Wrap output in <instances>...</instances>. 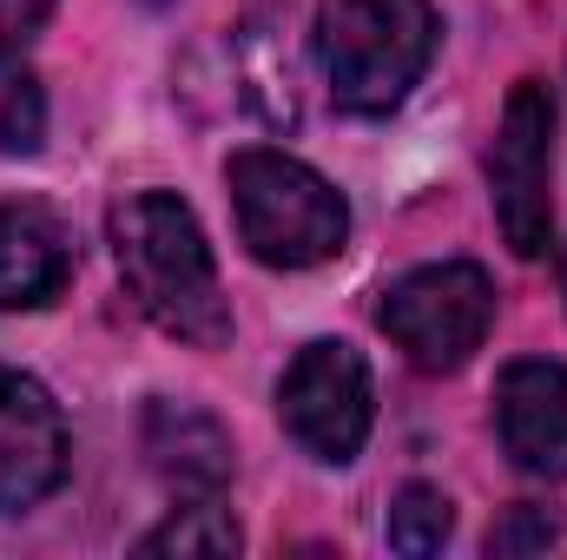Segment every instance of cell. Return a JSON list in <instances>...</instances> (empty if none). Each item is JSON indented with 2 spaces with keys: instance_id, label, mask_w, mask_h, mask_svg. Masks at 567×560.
<instances>
[{
  "instance_id": "6da1fadb",
  "label": "cell",
  "mask_w": 567,
  "mask_h": 560,
  "mask_svg": "<svg viewBox=\"0 0 567 560\" xmlns=\"http://www.w3.org/2000/svg\"><path fill=\"white\" fill-rule=\"evenodd\" d=\"M113 258H120L126 297L165 336L192 350L231 343V303L212 265V245L178 191H133L113 205Z\"/></svg>"
},
{
  "instance_id": "7a4b0ae2",
  "label": "cell",
  "mask_w": 567,
  "mask_h": 560,
  "mask_svg": "<svg viewBox=\"0 0 567 560\" xmlns=\"http://www.w3.org/2000/svg\"><path fill=\"white\" fill-rule=\"evenodd\" d=\"M435 60V7L429 0H323L317 13V66L343 113H396Z\"/></svg>"
},
{
  "instance_id": "3957f363",
  "label": "cell",
  "mask_w": 567,
  "mask_h": 560,
  "mask_svg": "<svg viewBox=\"0 0 567 560\" xmlns=\"http://www.w3.org/2000/svg\"><path fill=\"white\" fill-rule=\"evenodd\" d=\"M231 185V211H238V238L258 265L271 271H310L330 265L350 238V205L343 191L310 172L303 158H290L278 145H245L225 165Z\"/></svg>"
},
{
  "instance_id": "277c9868",
  "label": "cell",
  "mask_w": 567,
  "mask_h": 560,
  "mask_svg": "<svg viewBox=\"0 0 567 560\" xmlns=\"http://www.w3.org/2000/svg\"><path fill=\"white\" fill-rule=\"evenodd\" d=\"M377 323L383 336L429 376H449L462 370L482 343H488V323H495V283L482 265H423L410 278H396L377 303Z\"/></svg>"
},
{
  "instance_id": "5b68a950",
  "label": "cell",
  "mask_w": 567,
  "mask_h": 560,
  "mask_svg": "<svg viewBox=\"0 0 567 560\" xmlns=\"http://www.w3.org/2000/svg\"><path fill=\"white\" fill-rule=\"evenodd\" d=\"M555 126H561L555 93L542 80H515L488 145L495 225L515 258H548L555 245Z\"/></svg>"
},
{
  "instance_id": "8992f818",
  "label": "cell",
  "mask_w": 567,
  "mask_h": 560,
  "mask_svg": "<svg viewBox=\"0 0 567 560\" xmlns=\"http://www.w3.org/2000/svg\"><path fill=\"white\" fill-rule=\"evenodd\" d=\"M278 416L303 455L357 462V448L370 442V416H377L370 409V363L337 336L303 343L278 383Z\"/></svg>"
},
{
  "instance_id": "52a82bcc",
  "label": "cell",
  "mask_w": 567,
  "mask_h": 560,
  "mask_svg": "<svg viewBox=\"0 0 567 560\" xmlns=\"http://www.w3.org/2000/svg\"><path fill=\"white\" fill-rule=\"evenodd\" d=\"M73 442H66V416L60 403L0 363V515H20L33 501H47L66 481Z\"/></svg>"
},
{
  "instance_id": "ba28073f",
  "label": "cell",
  "mask_w": 567,
  "mask_h": 560,
  "mask_svg": "<svg viewBox=\"0 0 567 560\" xmlns=\"http://www.w3.org/2000/svg\"><path fill=\"white\" fill-rule=\"evenodd\" d=\"M495 428L522 475L567 481V370L548 356H522L495 383Z\"/></svg>"
},
{
  "instance_id": "9c48e42d",
  "label": "cell",
  "mask_w": 567,
  "mask_h": 560,
  "mask_svg": "<svg viewBox=\"0 0 567 560\" xmlns=\"http://www.w3.org/2000/svg\"><path fill=\"white\" fill-rule=\"evenodd\" d=\"M145 462L178 501H218L231 481V435L225 422L192 403H152L145 409Z\"/></svg>"
},
{
  "instance_id": "30bf717a",
  "label": "cell",
  "mask_w": 567,
  "mask_h": 560,
  "mask_svg": "<svg viewBox=\"0 0 567 560\" xmlns=\"http://www.w3.org/2000/svg\"><path fill=\"white\" fill-rule=\"evenodd\" d=\"M73 278V238L40 198H0V310H40Z\"/></svg>"
},
{
  "instance_id": "8fae6325",
  "label": "cell",
  "mask_w": 567,
  "mask_h": 560,
  "mask_svg": "<svg viewBox=\"0 0 567 560\" xmlns=\"http://www.w3.org/2000/svg\"><path fill=\"white\" fill-rule=\"evenodd\" d=\"M238 548H245V535H238L231 508H218V501H178L172 521L140 541V554H205V560L238 554Z\"/></svg>"
},
{
  "instance_id": "7c38bea8",
  "label": "cell",
  "mask_w": 567,
  "mask_h": 560,
  "mask_svg": "<svg viewBox=\"0 0 567 560\" xmlns=\"http://www.w3.org/2000/svg\"><path fill=\"white\" fill-rule=\"evenodd\" d=\"M449 528H455V508H449V495L442 488H403L396 501H390V548L403 560H429L442 554V541H449Z\"/></svg>"
},
{
  "instance_id": "4fadbf2b",
  "label": "cell",
  "mask_w": 567,
  "mask_h": 560,
  "mask_svg": "<svg viewBox=\"0 0 567 560\" xmlns=\"http://www.w3.org/2000/svg\"><path fill=\"white\" fill-rule=\"evenodd\" d=\"M47 139V100L27 73L0 66V152H40Z\"/></svg>"
},
{
  "instance_id": "5bb4252c",
  "label": "cell",
  "mask_w": 567,
  "mask_h": 560,
  "mask_svg": "<svg viewBox=\"0 0 567 560\" xmlns=\"http://www.w3.org/2000/svg\"><path fill=\"white\" fill-rule=\"evenodd\" d=\"M555 541H561V521H555L548 508H535V501L508 508V515L488 528V554H542V548H555Z\"/></svg>"
},
{
  "instance_id": "9a60e30c",
  "label": "cell",
  "mask_w": 567,
  "mask_h": 560,
  "mask_svg": "<svg viewBox=\"0 0 567 560\" xmlns=\"http://www.w3.org/2000/svg\"><path fill=\"white\" fill-rule=\"evenodd\" d=\"M47 20H53V0H0V66H13Z\"/></svg>"
},
{
  "instance_id": "2e32d148",
  "label": "cell",
  "mask_w": 567,
  "mask_h": 560,
  "mask_svg": "<svg viewBox=\"0 0 567 560\" xmlns=\"http://www.w3.org/2000/svg\"><path fill=\"white\" fill-rule=\"evenodd\" d=\"M561 297H567V251H561Z\"/></svg>"
},
{
  "instance_id": "e0dca14e",
  "label": "cell",
  "mask_w": 567,
  "mask_h": 560,
  "mask_svg": "<svg viewBox=\"0 0 567 560\" xmlns=\"http://www.w3.org/2000/svg\"><path fill=\"white\" fill-rule=\"evenodd\" d=\"M145 7H165V0H145Z\"/></svg>"
}]
</instances>
